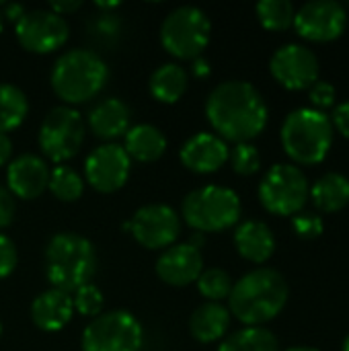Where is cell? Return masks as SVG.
I'll return each mask as SVG.
<instances>
[{
    "instance_id": "obj_14",
    "label": "cell",
    "mask_w": 349,
    "mask_h": 351,
    "mask_svg": "<svg viewBox=\"0 0 349 351\" xmlns=\"http://www.w3.org/2000/svg\"><path fill=\"white\" fill-rule=\"evenodd\" d=\"M348 25L346 8L333 0H313L298 8L294 27L300 37L309 41H333Z\"/></svg>"
},
{
    "instance_id": "obj_2",
    "label": "cell",
    "mask_w": 349,
    "mask_h": 351,
    "mask_svg": "<svg viewBox=\"0 0 349 351\" xmlns=\"http://www.w3.org/2000/svg\"><path fill=\"white\" fill-rule=\"evenodd\" d=\"M288 282L272 267H257L232 284L228 313L247 327H261L276 319L288 302Z\"/></svg>"
},
{
    "instance_id": "obj_45",
    "label": "cell",
    "mask_w": 349,
    "mask_h": 351,
    "mask_svg": "<svg viewBox=\"0 0 349 351\" xmlns=\"http://www.w3.org/2000/svg\"><path fill=\"white\" fill-rule=\"evenodd\" d=\"M288 351H319V350H315V348H294V350H288Z\"/></svg>"
},
{
    "instance_id": "obj_32",
    "label": "cell",
    "mask_w": 349,
    "mask_h": 351,
    "mask_svg": "<svg viewBox=\"0 0 349 351\" xmlns=\"http://www.w3.org/2000/svg\"><path fill=\"white\" fill-rule=\"evenodd\" d=\"M72 304H74V311L82 317H99L103 313V292L93 286V284H86L82 288H78L74 292V298H72Z\"/></svg>"
},
{
    "instance_id": "obj_10",
    "label": "cell",
    "mask_w": 349,
    "mask_h": 351,
    "mask_svg": "<svg viewBox=\"0 0 349 351\" xmlns=\"http://www.w3.org/2000/svg\"><path fill=\"white\" fill-rule=\"evenodd\" d=\"M309 191V181L296 165H274L259 183V202L276 216H296L302 212Z\"/></svg>"
},
{
    "instance_id": "obj_8",
    "label": "cell",
    "mask_w": 349,
    "mask_h": 351,
    "mask_svg": "<svg viewBox=\"0 0 349 351\" xmlns=\"http://www.w3.org/2000/svg\"><path fill=\"white\" fill-rule=\"evenodd\" d=\"M37 144L43 156L56 165L74 158L84 144V119L68 105H58L47 111L39 125Z\"/></svg>"
},
{
    "instance_id": "obj_41",
    "label": "cell",
    "mask_w": 349,
    "mask_h": 351,
    "mask_svg": "<svg viewBox=\"0 0 349 351\" xmlns=\"http://www.w3.org/2000/svg\"><path fill=\"white\" fill-rule=\"evenodd\" d=\"M2 12H4V16H6L8 21L16 23V21L27 12V8L21 6V4H4V6H2Z\"/></svg>"
},
{
    "instance_id": "obj_4",
    "label": "cell",
    "mask_w": 349,
    "mask_h": 351,
    "mask_svg": "<svg viewBox=\"0 0 349 351\" xmlns=\"http://www.w3.org/2000/svg\"><path fill=\"white\" fill-rule=\"evenodd\" d=\"M109 80V68L105 60L91 49H68L64 51L49 74L51 88L60 101L68 107L82 105L95 99Z\"/></svg>"
},
{
    "instance_id": "obj_21",
    "label": "cell",
    "mask_w": 349,
    "mask_h": 351,
    "mask_svg": "<svg viewBox=\"0 0 349 351\" xmlns=\"http://www.w3.org/2000/svg\"><path fill=\"white\" fill-rule=\"evenodd\" d=\"M234 247L243 259L251 263H265L276 251V239L265 222L247 220L234 230Z\"/></svg>"
},
{
    "instance_id": "obj_22",
    "label": "cell",
    "mask_w": 349,
    "mask_h": 351,
    "mask_svg": "<svg viewBox=\"0 0 349 351\" xmlns=\"http://www.w3.org/2000/svg\"><path fill=\"white\" fill-rule=\"evenodd\" d=\"M123 150L130 160L154 162L167 152V136L152 123H138L125 132Z\"/></svg>"
},
{
    "instance_id": "obj_38",
    "label": "cell",
    "mask_w": 349,
    "mask_h": 351,
    "mask_svg": "<svg viewBox=\"0 0 349 351\" xmlns=\"http://www.w3.org/2000/svg\"><path fill=\"white\" fill-rule=\"evenodd\" d=\"M95 31L97 33H101L103 31V35H115L117 31H119V21L115 19V14H111V12H101V16L97 19V23H95Z\"/></svg>"
},
{
    "instance_id": "obj_16",
    "label": "cell",
    "mask_w": 349,
    "mask_h": 351,
    "mask_svg": "<svg viewBox=\"0 0 349 351\" xmlns=\"http://www.w3.org/2000/svg\"><path fill=\"white\" fill-rule=\"evenodd\" d=\"M49 165L37 154H21L8 162L6 169V189L14 199H35L49 185Z\"/></svg>"
},
{
    "instance_id": "obj_36",
    "label": "cell",
    "mask_w": 349,
    "mask_h": 351,
    "mask_svg": "<svg viewBox=\"0 0 349 351\" xmlns=\"http://www.w3.org/2000/svg\"><path fill=\"white\" fill-rule=\"evenodd\" d=\"M16 214V199L6 189V185H0V230L10 226Z\"/></svg>"
},
{
    "instance_id": "obj_39",
    "label": "cell",
    "mask_w": 349,
    "mask_h": 351,
    "mask_svg": "<svg viewBox=\"0 0 349 351\" xmlns=\"http://www.w3.org/2000/svg\"><path fill=\"white\" fill-rule=\"evenodd\" d=\"M80 6H82V4H80V2H76V0H68V2H51V4H49V10H51V12H56V14H60V16H64V14L76 12Z\"/></svg>"
},
{
    "instance_id": "obj_42",
    "label": "cell",
    "mask_w": 349,
    "mask_h": 351,
    "mask_svg": "<svg viewBox=\"0 0 349 351\" xmlns=\"http://www.w3.org/2000/svg\"><path fill=\"white\" fill-rule=\"evenodd\" d=\"M191 72H193V76H197V78L210 76V64H208V60H204L202 56L195 58V60L191 62Z\"/></svg>"
},
{
    "instance_id": "obj_11",
    "label": "cell",
    "mask_w": 349,
    "mask_h": 351,
    "mask_svg": "<svg viewBox=\"0 0 349 351\" xmlns=\"http://www.w3.org/2000/svg\"><path fill=\"white\" fill-rule=\"evenodd\" d=\"M14 35L23 49L31 53H51L70 37V25L49 8L27 10L14 23Z\"/></svg>"
},
{
    "instance_id": "obj_27",
    "label": "cell",
    "mask_w": 349,
    "mask_h": 351,
    "mask_svg": "<svg viewBox=\"0 0 349 351\" xmlns=\"http://www.w3.org/2000/svg\"><path fill=\"white\" fill-rule=\"evenodd\" d=\"M218 351H280L278 337L263 327H245L228 335Z\"/></svg>"
},
{
    "instance_id": "obj_33",
    "label": "cell",
    "mask_w": 349,
    "mask_h": 351,
    "mask_svg": "<svg viewBox=\"0 0 349 351\" xmlns=\"http://www.w3.org/2000/svg\"><path fill=\"white\" fill-rule=\"evenodd\" d=\"M292 226H294V232L300 237V239H306V241H313L317 237L323 234V218L317 216V214H311V212H298L294 218H292Z\"/></svg>"
},
{
    "instance_id": "obj_12",
    "label": "cell",
    "mask_w": 349,
    "mask_h": 351,
    "mask_svg": "<svg viewBox=\"0 0 349 351\" xmlns=\"http://www.w3.org/2000/svg\"><path fill=\"white\" fill-rule=\"evenodd\" d=\"M130 232L144 249L165 251L181 234V216L167 204H148L130 220Z\"/></svg>"
},
{
    "instance_id": "obj_24",
    "label": "cell",
    "mask_w": 349,
    "mask_h": 351,
    "mask_svg": "<svg viewBox=\"0 0 349 351\" xmlns=\"http://www.w3.org/2000/svg\"><path fill=\"white\" fill-rule=\"evenodd\" d=\"M187 82H189V76H187L185 68L175 62H167V64H160L150 74L148 88H150V95L158 103L173 105L185 95Z\"/></svg>"
},
{
    "instance_id": "obj_37",
    "label": "cell",
    "mask_w": 349,
    "mask_h": 351,
    "mask_svg": "<svg viewBox=\"0 0 349 351\" xmlns=\"http://www.w3.org/2000/svg\"><path fill=\"white\" fill-rule=\"evenodd\" d=\"M331 123H333V128L339 130L341 136L349 138V101L341 103L339 107H335L333 117H331Z\"/></svg>"
},
{
    "instance_id": "obj_19",
    "label": "cell",
    "mask_w": 349,
    "mask_h": 351,
    "mask_svg": "<svg viewBox=\"0 0 349 351\" xmlns=\"http://www.w3.org/2000/svg\"><path fill=\"white\" fill-rule=\"evenodd\" d=\"M74 315L72 296L60 290H45L31 302V321L45 333L62 331Z\"/></svg>"
},
{
    "instance_id": "obj_20",
    "label": "cell",
    "mask_w": 349,
    "mask_h": 351,
    "mask_svg": "<svg viewBox=\"0 0 349 351\" xmlns=\"http://www.w3.org/2000/svg\"><path fill=\"white\" fill-rule=\"evenodd\" d=\"M130 107L117 99L109 97L99 101L91 113H88V128L91 132L101 138V140H117L119 136H125V132L132 128L130 125Z\"/></svg>"
},
{
    "instance_id": "obj_26",
    "label": "cell",
    "mask_w": 349,
    "mask_h": 351,
    "mask_svg": "<svg viewBox=\"0 0 349 351\" xmlns=\"http://www.w3.org/2000/svg\"><path fill=\"white\" fill-rule=\"evenodd\" d=\"M29 113V101L27 95L10 84L0 82V134H6L16 130Z\"/></svg>"
},
{
    "instance_id": "obj_1",
    "label": "cell",
    "mask_w": 349,
    "mask_h": 351,
    "mask_svg": "<svg viewBox=\"0 0 349 351\" xmlns=\"http://www.w3.org/2000/svg\"><path fill=\"white\" fill-rule=\"evenodd\" d=\"M206 117L224 142L245 144L267 125V105L247 80H224L206 99Z\"/></svg>"
},
{
    "instance_id": "obj_7",
    "label": "cell",
    "mask_w": 349,
    "mask_h": 351,
    "mask_svg": "<svg viewBox=\"0 0 349 351\" xmlns=\"http://www.w3.org/2000/svg\"><path fill=\"white\" fill-rule=\"evenodd\" d=\"M212 23L208 14L191 4L171 10L160 25V43L177 60H195L210 43Z\"/></svg>"
},
{
    "instance_id": "obj_44",
    "label": "cell",
    "mask_w": 349,
    "mask_h": 351,
    "mask_svg": "<svg viewBox=\"0 0 349 351\" xmlns=\"http://www.w3.org/2000/svg\"><path fill=\"white\" fill-rule=\"evenodd\" d=\"M95 6L99 10H115V8H119V2H95Z\"/></svg>"
},
{
    "instance_id": "obj_18",
    "label": "cell",
    "mask_w": 349,
    "mask_h": 351,
    "mask_svg": "<svg viewBox=\"0 0 349 351\" xmlns=\"http://www.w3.org/2000/svg\"><path fill=\"white\" fill-rule=\"evenodd\" d=\"M228 154H230L228 144L210 132L193 134L179 150V158L183 167L197 175L216 173L228 160Z\"/></svg>"
},
{
    "instance_id": "obj_6",
    "label": "cell",
    "mask_w": 349,
    "mask_h": 351,
    "mask_svg": "<svg viewBox=\"0 0 349 351\" xmlns=\"http://www.w3.org/2000/svg\"><path fill=\"white\" fill-rule=\"evenodd\" d=\"M181 214L193 232H222L239 222L241 199L230 187L204 185L183 197Z\"/></svg>"
},
{
    "instance_id": "obj_40",
    "label": "cell",
    "mask_w": 349,
    "mask_h": 351,
    "mask_svg": "<svg viewBox=\"0 0 349 351\" xmlns=\"http://www.w3.org/2000/svg\"><path fill=\"white\" fill-rule=\"evenodd\" d=\"M12 156V142L6 134H0V167L8 165Z\"/></svg>"
},
{
    "instance_id": "obj_47",
    "label": "cell",
    "mask_w": 349,
    "mask_h": 351,
    "mask_svg": "<svg viewBox=\"0 0 349 351\" xmlns=\"http://www.w3.org/2000/svg\"><path fill=\"white\" fill-rule=\"evenodd\" d=\"M0 33H2V12H0Z\"/></svg>"
},
{
    "instance_id": "obj_48",
    "label": "cell",
    "mask_w": 349,
    "mask_h": 351,
    "mask_svg": "<svg viewBox=\"0 0 349 351\" xmlns=\"http://www.w3.org/2000/svg\"><path fill=\"white\" fill-rule=\"evenodd\" d=\"M0 335H2V323H0Z\"/></svg>"
},
{
    "instance_id": "obj_29",
    "label": "cell",
    "mask_w": 349,
    "mask_h": 351,
    "mask_svg": "<svg viewBox=\"0 0 349 351\" xmlns=\"http://www.w3.org/2000/svg\"><path fill=\"white\" fill-rule=\"evenodd\" d=\"M294 6L288 0H261L257 4V19L269 31H284L294 25Z\"/></svg>"
},
{
    "instance_id": "obj_25",
    "label": "cell",
    "mask_w": 349,
    "mask_h": 351,
    "mask_svg": "<svg viewBox=\"0 0 349 351\" xmlns=\"http://www.w3.org/2000/svg\"><path fill=\"white\" fill-rule=\"evenodd\" d=\"M309 195L313 197L317 210L325 214L339 212L349 204V179L339 173H327L315 181Z\"/></svg>"
},
{
    "instance_id": "obj_3",
    "label": "cell",
    "mask_w": 349,
    "mask_h": 351,
    "mask_svg": "<svg viewBox=\"0 0 349 351\" xmlns=\"http://www.w3.org/2000/svg\"><path fill=\"white\" fill-rule=\"evenodd\" d=\"M43 269L53 290L74 294L97 274V251L88 239L76 232H58L45 247Z\"/></svg>"
},
{
    "instance_id": "obj_5",
    "label": "cell",
    "mask_w": 349,
    "mask_h": 351,
    "mask_svg": "<svg viewBox=\"0 0 349 351\" xmlns=\"http://www.w3.org/2000/svg\"><path fill=\"white\" fill-rule=\"evenodd\" d=\"M282 146L298 165H317L327 158L333 144V123L319 109H296L282 125Z\"/></svg>"
},
{
    "instance_id": "obj_15",
    "label": "cell",
    "mask_w": 349,
    "mask_h": 351,
    "mask_svg": "<svg viewBox=\"0 0 349 351\" xmlns=\"http://www.w3.org/2000/svg\"><path fill=\"white\" fill-rule=\"evenodd\" d=\"M269 70L274 78L290 90H302L311 88L319 80V60L317 56L298 43H288L280 47L272 62Z\"/></svg>"
},
{
    "instance_id": "obj_46",
    "label": "cell",
    "mask_w": 349,
    "mask_h": 351,
    "mask_svg": "<svg viewBox=\"0 0 349 351\" xmlns=\"http://www.w3.org/2000/svg\"><path fill=\"white\" fill-rule=\"evenodd\" d=\"M341 351H349V335L346 337V341H344V350Z\"/></svg>"
},
{
    "instance_id": "obj_30",
    "label": "cell",
    "mask_w": 349,
    "mask_h": 351,
    "mask_svg": "<svg viewBox=\"0 0 349 351\" xmlns=\"http://www.w3.org/2000/svg\"><path fill=\"white\" fill-rule=\"evenodd\" d=\"M195 284H197L200 294H202L208 302H220V300L228 298V296H230V290H232V280H230V276H228L224 269H220V267L204 269Z\"/></svg>"
},
{
    "instance_id": "obj_17",
    "label": "cell",
    "mask_w": 349,
    "mask_h": 351,
    "mask_svg": "<svg viewBox=\"0 0 349 351\" xmlns=\"http://www.w3.org/2000/svg\"><path fill=\"white\" fill-rule=\"evenodd\" d=\"M202 271H204L202 251H197L189 243H175L173 247L165 249L156 261V276L165 284L175 288H183L197 282Z\"/></svg>"
},
{
    "instance_id": "obj_31",
    "label": "cell",
    "mask_w": 349,
    "mask_h": 351,
    "mask_svg": "<svg viewBox=\"0 0 349 351\" xmlns=\"http://www.w3.org/2000/svg\"><path fill=\"white\" fill-rule=\"evenodd\" d=\"M228 160H230V167L237 175H243V177H251L259 171L261 167V156H259V150L251 144V142H245V144H237L232 148V152L228 154Z\"/></svg>"
},
{
    "instance_id": "obj_13",
    "label": "cell",
    "mask_w": 349,
    "mask_h": 351,
    "mask_svg": "<svg viewBox=\"0 0 349 351\" xmlns=\"http://www.w3.org/2000/svg\"><path fill=\"white\" fill-rule=\"evenodd\" d=\"M132 160L123 146L107 142L97 146L84 160V179L99 193H113L121 189L130 177Z\"/></svg>"
},
{
    "instance_id": "obj_28",
    "label": "cell",
    "mask_w": 349,
    "mask_h": 351,
    "mask_svg": "<svg viewBox=\"0 0 349 351\" xmlns=\"http://www.w3.org/2000/svg\"><path fill=\"white\" fill-rule=\"evenodd\" d=\"M47 189L51 195L60 202H76L80 199L84 191V179L68 165H58L49 173V185Z\"/></svg>"
},
{
    "instance_id": "obj_35",
    "label": "cell",
    "mask_w": 349,
    "mask_h": 351,
    "mask_svg": "<svg viewBox=\"0 0 349 351\" xmlns=\"http://www.w3.org/2000/svg\"><path fill=\"white\" fill-rule=\"evenodd\" d=\"M311 101L313 105H317L319 109H327L335 103V88L331 82L327 80H317L311 86Z\"/></svg>"
},
{
    "instance_id": "obj_34",
    "label": "cell",
    "mask_w": 349,
    "mask_h": 351,
    "mask_svg": "<svg viewBox=\"0 0 349 351\" xmlns=\"http://www.w3.org/2000/svg\"><path fill=\"white\" fill-rule=\"evenodd\" d=\"M16 263H19V253L14 243L0 232V280L8 278L16 269Z\"/></svg>"
},
{
    "instance_id": "obj_43",
    "label": "cell",
    "mask_w": 349,
    "mask_h": 351,
    "mask_svg": "<svg viewBox=\"0 0 349 351\" xmlns=\"http://www.w3.org/2000/svg\"><path fill=\"white\" fill-rule=\"evenodd\" d=\"M204 243H206V234H204V232H193V234H191V239H189V245H191V247H195L197 251L204 247Z\"/></svg>"
},
{
    "instance_id": "obj_9",
    "label": "cell",
    "mask_w": 349,
    "mask_h": 351,
    "mask_svg": "<svg viewBox=\"0 0 349 351\" xmlns=\"http://www.w3.org/2000/svg\"><path fill=\"white\" fill-rule=\"evenodd\" d=\"M144 329L140 321L119 308L95 317L82 333V351H140Z\"/></svg>"
},
{
    "instance_id": "obj_23",
    "label": "cell",
    "mask_w": 349,
    "mask_h": 351,
    "mask_svg": "<svg viewBox=\"0 0 349 351\" xmlns=\"http://www.w3.org/2000/svg\"><path fill=\"white\" fill-rule=\"evenodd\" d=\"M230 327V313L220 302H206L189 317V333L200 343H214L226 335Z\"/></svg>"
}]
</instances>
